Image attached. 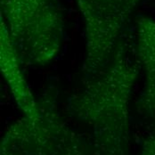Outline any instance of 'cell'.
<instances>
[{"instance_id": "cell-3", "label": "cell", "mask_w": 155, "mask_h": 155, "mask_svg": "<svg viewBox=\"0 0 155 155\" xmlns=\"http://www.w3.org/2000/svg\"><path fill=\"white\" fill-rule=\"evenodd\" d=\"M39 117H26L11 125L1 143V153L13 155H99L93 141L76 132L59 115L53 96L38 99Z\"/></svg>"}, {"instance_id": "cell-4", "label": "cell", "mask_w": 155, "mask_h": 155, "mask_svg": "<svg viewBox=\"0 0 155 155\" xmlns=\"http://www.w3.org/2000/svg\"><path fill=\"white\" fill-rule=\"evenodd\" d=\"M143 0H76L85 25L84 80L108 65L125 25Z\"/></svg>"}, {"instance_id": "cell-6", "label": "cell", "mask_w": 155, "mask_h": 155, "mask_svg": "<svg viewBox=\"0 0 155 155\" xmlns=\"http://www.w3.org/2000/svg\"><path fill=\"white\" fill-rule=\"evenodd\" d=\"M136 50L144 75L137 108L143 119L155 126V20L144 16L137 19Z\"/></svg>"}, {"instance_id": "cell-2", "label": "cell", "mask_w": 155, "mask_h": 155, "mask_svg": "<svg viewBox=\"0 0 155 155\" xmlns=\"http://www.w3.org/2000/svg\"><path fill=\"white\" fill-rule=\"evenodd\" d=\"M1 19L23 63L45 66L59 54L64 19L58 0H1Z\"/></svg>"}, {"instance_id": "cell-7", "label": "cell", "mask_w": 155, "mask_h": 155, "mask_svg": "<svg viewBox=\"0 0 155 155\" xmlns=\"http://www.w3.org/2000/svg\"><path fill=\"white\" fill-rule=\"evenodd\" d=\"M140 155H155V136L143 142Z\"/></svg>"}, {"instance_id": "cell-5", "label": "cell", "mask_w": 155, "mask_h": 155, "mask_svg": "<svg viewBox=\"0 0 155 155\" xmlns=\"http://www.w3.org/2000/svg\"><path fill=\"white\" fill-rule=\"evenodd\" d=\"M22 63L6 25L4 20L1 19L0 70L16 105L23 113V117L34 120L39 117L40 110L38 101L34 96L25 78Z\"/></svg>"}, {"instance_id": "cell-8", "label": "cell", "mask_w": 155, "mask_h": 155, "mask_svg": "<svg viewBox=\"0 0 155 155\" xmlns=\"http://www.w3.org/2000/svg\"><path fill=\"white\" fill-rule=\"evenodd\" d=\"M1 155H13L11 153H1Z\"/></svg>"}, {"instance_id": "cell-1", "label": "cell", "mask_w": 155, "mask_h": 155, "mask_svg": "<svg viewBox=\"0 0 155 155\" xmlns=\"http://www.w3.org/2000/svg\"><path fill=\"white\" fill-rule=\"evenodd\" d=\"M138 63L120 41L108 65L68 99L67 111L89 127L99 155H128L129 105Z\"/></svg>"}]
</instances>
